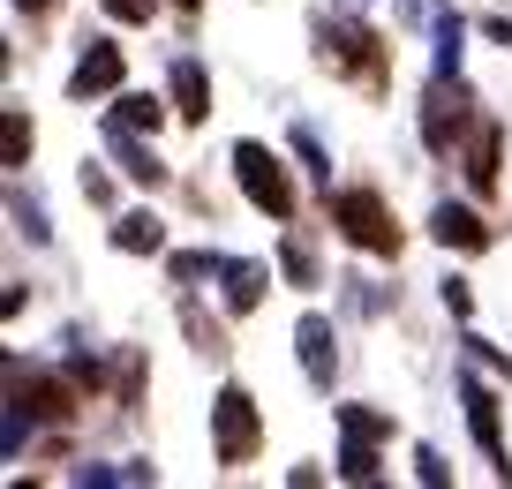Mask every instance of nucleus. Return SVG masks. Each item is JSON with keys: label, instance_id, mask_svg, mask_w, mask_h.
<instances>
[{"label": "nucleus", "instance_id": "b1692460", "mask_svg": "<svg viewBox=\"0 0 512 489\" xmlns=\"http://www.w3.org/2000/svg\"><path fill=\"white\" fill-rule=\"evenodd\" d=\"M490 38H497V46H512V23H490Z\"/></svg>", "mask_w": 512, "mask_h": 489}, {"label": "nucleus", "instance_id": "a211bd4d", "mask_svg": "<svg viewBox=\"0 0 512 489\" xmlns=\"http://www.w3.org/2000/svg\"><path fill=\"white\" fill-rule=\"evenodd\" d=\"M279 264H287V279H294V286H317V256H309L302 241H279Z\"/></svg>", "mask_w": 512, "mask_h": 489}, {"label": "nucleus", "instance_id": "5701e85b", "mask_svg": "<svg viewBox=\"0 0 512 489\" xmlns=\"http://www.w3.org/2000/svg\"><path fill=\"white\" fill-rule=\"evenodd\" d=\"M445 309H452V316H467V309H475V294H467V279H445Z\"/></svg>", "mask_w": 512, "mask_h": 489}, {"label": "nucleus", "instance_id": "423d86ee", "mask_svg": "<svg viewBox=\"0 0 512 489\" xmlns=\"http://www.w3.org/2000/svg\"><path fill=\"white\" fill-rule=\"evenodd\" d=\"M106 143H113V158H121L128 181H144V189H159V181H166V166L151 158V143H136V128H128V121H106Z\"/></svg>", "mask_w": 512, "mask_h": 489}, {"label": "nucleus", "instance_id": "39448f33", "mask_svg": "<svg viewBox=\"0 0 512 489\" xmlns=\"http://www.w3.org/2000/svg\"><path fill=\"white\" fill-rule=\"evenodd\" d=\"M98 91H121V46H106V38H91L76 76H68V98H98Z\"/></svg>", "mask_w": 512, "mask_h": 489}, {"label": "nucleus", "instance_id": "9d476101", "mask_svg": "<svg viewBox=\"0 0 512 489\" xmlns=\"http://www.w3.org/2000/svg\"><path fill=\"white\" fill-rule=\"evenodd\" d=\"M219 279H226V309L249 316L264 301V264H241V256H219Z\"/></svg>", "mask_w": 512, "mask_h": 489}, {"label": "nucleus", "instance_id": "f3484780", "mask_svg": "<svg viewBox=\"0 0 512 489\" xmlns=\"http://www.w3.org/2000/svg\"><path fill=\"white\" fill-rule=\"evenodd\" d=\"M437 76H460V16L437 23Z\"/></svg>", "mask_w": 512, "mask_h": 489}, {"label": "nucleus", "instance_id": "1a4fd4ad", "mask_svg": "<svg viewBox=\"0 0 512 489\" xmlns=\"http://www.w3.org/2000/svg\"><path fill=\"white\" fill-rule=\"evenodd\" d=\"M113 249H121V256H159L166 226L151 219V211H121V219H113Z\"/></svg>", "mask_w": 512, "mask_h": 489}, {"label": "nucleus", "instance_id": "dca6fc26", "mask_svg": "<svg viewBox=\"0 0 512 489\" xmlns=\"http://www.w3.org/2000/svg\"><path fill=\"white\" fill-rule=\"evenodd\" d=\"M113 121H128V128H136V136H144V128H151V136H159V98H144V91H128V98H121V113H113Z\"/></svg>", "mask_w": 512, "mask_h": 489}, {"label": "nucleus", "instance_id": "20e7f679", "mask_svg": "<svg viewBox=\"0 0 512 489\" xmlns=\"http://www.w3.org/2000/svg\"><path fill=\"white\" fill-rule=\"evenodd\" d=\"M460 399H467V429H475V444L490 452L497 482H512V459H505V429H497V392H490V384H475V377H467V384H460Z\"/></svg>", "mask_w": 512, "mask_h": 489}, {"label": "nucleus", "instance_id": "2eb2a0df", "mask_svg": "<svg viewBox=\"0 0 512 489\" xmlns=\"http://www.w3.org/2000/svg\"><path fill=\"white\" fill-rule=\"evenodd\" d=\"M23 407H38L46 422H68V414H76V407H68V392H61V384H46V377H38L31 392H23Z\"/></svg>", "mask_w": 512, "mask_h": 489}, {"label": "nucleus", "instance_id": "6e6552de", "mask_svg": "<svg viewBox=\"0 0 512 489\" xmlns=\"http://www.w3.org/2000/svg\"><path fill=\"white\" fill-rule=\"evenodd\" d=\"M430 234L445 241V249H490V226H482L475 211H460V204H437L430 211Z\"/></svg>", "mask_w": 512, "mask_h": 489}, {"label": "nucleus", "instance_id": "4be33fe9", "mask_svg": "<svg viewBox=\"0 0 512 489\" xmlns=\"http://www.w3.org/2000/svg\"><path fill=\"white\" fill-rule=\"evenodd\" d=\"M151 8H159V0H106L113 23H151Z\"/></svg>", "mask_w": 512, "mask_h": 489}, {"label": "nucleus", "instance_id": "412c9836", "mask_svg": "<svg viewBox=\"0 0 512 489\" xmlns=\"http://www.w3.org/2000/svg\"><path fill=\"white\" fill-rule=\"evenodd\" d=\"M415 474H422V482H430V489H445V482H452V467H445V459L430 452V444H422V452H415Z\"/></svg>", "mask_w": 512, "mask_h": 489}, {"label": "nucleus", "instance_id": "f8f14e48", "mask_svg": "<svg viewBox=\"0 0 512 489\" xmlns=\"http://www.w3.org/2000/svg\"><path fill=\"white\" fill-rule=\"evenodd\" d=\"M174 106H181V121H204V113H211L204 61H174Z\"/></svg>", "mask_w": 512, "mask_h": 489}, {"label": "nucleus", "instance_id": "ddd939ff", "mask_svg": "<svg viewBox=\"0 0 512 489\" xmlns=\"http://www.w3.org/2000/svg\"><path fill=\"white\" fill-rule=\"evenodd\" d=\"M339 474H347V482H377V437H354V429H347V452H339Z\"/></svg>", "mask_w": 512, "mask_h": 489}, {"label": "nucleus", "instance_id": "0eeeda50", "mask_svg": "<svg viewBox=\"0 0 512 489\" xmlns=\"http://www.w3.org/2000/svg\"><path fill=\"white\" fill-rule=\"evenodd\" d=\"M294 347H302L309 384H317V392H332V324H324V316H302V324H294Z\"/></svg>", "mask_w": 512, "mask_h": 489}, {"label": "nucleus", "instance_id": "6ab92c4d", "mask_svg": "<svg viewBox=\"0 0 512 489\" xmlns=\"http://www.w3.org/2000/svg\"><path fill=\"white\" fill-rule=\"evenodd\" d=\"M339 429H354V437H384V414H369V407H339Z\"/></svg>", "mask_w": 512, "mask_h": 489}, {"label": "nucleus", "instance_id": "f03ea898", "mask_svg": "<svg viewBox=\"0 0 512 489\" xmlns=\"http://www.w3.org/2000/svg\"><path fill=\"white\" fill-rule=\"evenodd\" d=\"M256 437H264L256 399L241 392V384H219V399H211V452H219L226 467H241V459L256 452Z\"/></svg>", "mask_w": 512, "mask_h": 489}, {"label": "nucleus", "instance_id": "aec40b11", "mask_svg": "<svg viewBox=\"0 0 512 489\" xmlns=\"http://www.w3.org/2000/svg\"><path fill=\"white\" fill-rule=\"evenodd\" d=\"M23 158H31V121L8 106V166H23Z\"/></svg>", "mask_w": 512, "mask_h": 489}, {"label": "nucleus", "instance_id": "393cba45", "mask_svg": "<svg viewBox=\"0 0 512 489\" xmlns=\"http://www.w3.org/2000/svg\"><path fill=\"white\" fill-rule=\"evenodd\" d=\"M16 8H31V16H38V8H53V0H16Z\"/></svg>", "mask_w": 512, "mask_h": 489}, {"label": "nucleus", "instance_id": "7ed1b4c3", "mask_svg": "<svg viewBox=\"0 0 512 489\" xmlns=\"http://www.w3.org/2000/svg\"><path fill=\"white\" fill-rule=\"evenodd\" d=\"M332 219L347 226L354 249H369V256H400V226L384 219L377 189H339V196H332Z\"/></svg>", "mask_w": 512, "mask_h": 489}, {"label": "nucleus", "instance_id": "f257e3e1", "mask_svg": "<svg viewBox=\"0 0 512 489\" xmlns=\"http://www.w3.org/2000/svg\"><path fill=\"white\" fill-rule=\"evenodd\" d=\"M234 174H241V196H249L264 219H294V181L264 143H234Z\"/></svg>", "mask_w": 512, "mask_h": 489}, {"label": "nucleus", "instance_id": "9b49d317", "mask_svg": "<svg viewBox=\"0 0 512 489\" xmlns=\"http://www.w3.org/2000/svg\"><path fill=\"white\" fill-rule=\"evenodd\" d=\"M452 76H437V91H430V113H422V143L430 151H445L452 143V128H460V91H445Z\"/></svg>", "mask_w": 512, "mask_h": 489}, {"label": "nucleus", "instance_id": "4468645a", "mask_svg": "<svg viewBox=\"0 0 512 489\" xmlns=\"http://www.w3.org/2000/svg\"><path fill=\"white\" fill-rule=\"evenodd\" d=\"M467 181H475V189H497V128L475 136V151H467Z\"/></svg>", "mask_w": 512, "mask_h": 489}]
</instances>
